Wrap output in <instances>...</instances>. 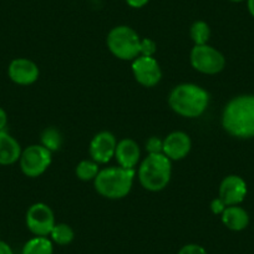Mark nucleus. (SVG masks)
<instances>
[{
  "instance_id": "obj_3",
  "label": "nucleus",
  "mask_w": 254,
  "mask_h": 254,
  "mask_svg": "<svg viewBox=\"0 0 254 254\" xmlns=\"http://www.w3.org/2000/svg\"><path fill=\"white\" fill-rule=\"evenodd\" d=\"M135 170H128L121 166L100 170L94 180L95 190L102 197L120 199L130 193L135 181Z\"/></svg>"
},
{
  "instance_id": "obj_24",
  "label": "nucleus",
  "mask_w": 254,
  "mask_h": 254,
  "mask_svg": "<svg viewBox=\"0 0 254 254\" xmlns=\"http://www.w3.org/2000/svg\"><path fill=\"white\" fill-rule=\"evenodd\" d=\"M156 51V44L151 39H143L141 40V55L153 56Z\"/></svg>"
},
{
  "instance_id": "obj_27",
  "label": "nucleus",
  "mask_w": 254,
  "mask_h": 254,
  "mask_svg": "<svg viewBox=\"0 0 254 254\" xmlns=\"http://www.w3.org/2000/svg\"><path fill=\"white\" fill-rule=\"evenodd\" d=\"M6 124H8V116H6V112L0 107V131H4Z\"/></svg>"
},
{
  "instance_id": "obj_4",
  "label": "nucleus",
  "mask_w": 254,
  "mask_h": 254,
  "mask_svg": "<svg viewBox=\"0 0 254 254\" xmlns=\"http://www.w3.org/2000/svg\"><path fill=\"white\" fill-rule=\"evenodd\" d=\"M172 175V161L163 153L148 155L138 167V181L145 190L158 192L167 187Z\"/></svg>"
},
{
  "instance_id": "obj_20",
  "label": "nucleus",
  "mask_w": 254,
  "mask_h": 254,
  "mask_svg": "<svg viewBox=\"0 0 254 254\" xmlns=\"http://www.w3.org/2000/svg\"><path fill=\"white\" fill-rule=\"evenodd\" d=\"M41 145L48 148L50 152L60 150L63 145V135L55 127H48L41 133Z\"/></svg>"
},
{
  "instance_id": "obj_19",
  "label": "nucleus",
  "mask_w": 254,
  "mask_h": 254,
  "mask_svg": "<svg viewBox=\"0 0 254 254\" xmlns=\"http://www.w3.org/2000/svg\"><path fill=\"white\" fill-rule=\"evenodd\" d=\"M190 35L194 45H206L211 38V28L206 21L197 20L190 25Z\"/></svg>"
},
{
  "instance_id": "obj_15",
  "label": "nucleus",
  "mask_w": 254,
  "mask_h": 254,
  "mask_svg": "<svg viewBox=\"0 0 254 254\" xmlns=\"http://www.w3.org/2000/svg\"><path fill=\"white\" fill-rule=\"evenodd\" d=\"M21 152L18 141L5 131H0V165H13L20 160Z\"/></svg>"
},
{
  "instance_id": "obj_7",
  "label": "nucleus",
  "mask_w": 254,
  "mask_h": 254,
  "mask_svg": "<svg viewBox=\"0 0 254 254\" xmlns=\"http://www.w3.org/2000/svg\"><path fill=\"white\" fill-rule=\"evenodd\" d=\"M53 160V152L44 147L43 145H31L21 152L20 168L28 177L35 178L43 175Z\"/></svg>"
},
{
  "instance_id": "obj_2",
  "label": "nucleus",
  "mask_w": 254,
  "mask_h": 254,
  "mask_svg": "<svg viewBox=\"0 0 254 254\" xmlns=\"http://www.w3.org/2000/svg\"><path fill=\"white\" fill-rule=\"evenodd\" d=\"M209 104V94L196 84H181L173 87L168 105L177 115L194 119L203 114Z\"/></svg>"
},
{
  "instance_id": "obj_16",
  "label": "nucleus",
  "mask_w": 254,
  "mask_h": 254,
  "mask_svg": "<svg viewBox=\"0 0 254 254\" xmlns=\"http://www.w3.org/2000/svg\"><path fill=\"white\" fill-rule=\"evenodd\" d=\"M222 222L228 229L234 232H241L246 229L249 224V214L244 208L238 206H228L223 211Z\"/></svg>"
},
{
  "instance_id": "obj_5",
  "label": "nucleus",
  "mask_w": 254,
  "mask_h": 254,
  "mask_svg": "<svg viewBox=\"0 0 254 254\" xmlns=\"http://www.w3.org/2000/svg\"><path fill=\"white\" fill-rule=\"evenodd\" d=\"M107 48L120 60H135L141 55V38L127 25L115 26L107 34Z\"/></svg>"
},
{
  "instance_id": "obj_18",
  "label": "nucleus",
  "mask_w": 254,
  "mask_h": 254,
  "mask_svg": "<svg viewBox=\"0 0 254 254\" xmlns=\"http://www.w3.org/2000/svg\"><path fill=\"white\" fill-rule=\"evenodd\" d=\"M50 238L53 243L59 244V246H67L74 241L75 232L69 224L56 223L51 231Z\"/></svg>"
},
{
  "instance_id": "obj_13",
  "label": "nucleus",
  "mask_w": 254,
  "mask_h": 254,
  "mask_svg": "<svg viewBox=\"0 0 254 254\" xmlns=\"http://www.w3.org/2000/svg\"><path fill=\"white\" fill-rule=\"evenodd\" d=\"M192 147L190 137L182 131L171 132L163 138V155L167 156L171 161H180L187 157Z\"/></svg>"
},
{
  "instance_id": "obj_28",
  "label": "nucleus",
  "mask_w": 254,
  "mask_h": 254,
  "mask_svg": "<svg viewBox=\"0 0 254 254\" xmlns=\"http://www.w3.org/2000/svg\"><path fill=\"white\" fill-rule=\"evenodd\" d=\"M0 254H14V252L8 243L0 241Z\"/></svg>"
},
{
  "instance_id": "obj_9",
  "label": "nucleus",
  "mask_w": 254,
  "mask_h": 254,
  "mask_svg": "<svg viewBox=\"0 0 254 254\" xmlns=\"http://www.w3.org/2000/svg\"><path fill=\"white\" fill-rule=\"evenodd\" d=\"M132 74L136 81L145 87L155 86L162 79L160 64L153 56H137L132 61Z\"/></svg>"
},
{
  "instance_id": "obj_23",
  "label": "nucleus",
  "mask_w": 254,
  "mask_h": 254,
  "mask_svg": "<svg viewBox=\"0 0 254 254\" xmlns=\"http://www.w3.org/2000/svg\"><path fill=\"white\" fill-rule=\"evenodd\" d=\"M177 254H208L206 249L202 246L196 243H190L183 246L182 248L178 251Z\"/></svg>"
},
{
  "instance_id": "obj_12",
  "label": "nucleus",
  "mask_w": 254,
  "mask_h": 254,
  "mask_svg": "<svg viewBox=\"0 0 254 254\" xmlns=\"http://www.w3.org/2000/svg\"><path fill=\"white\" fill-rule=\"evenodd\" d=\"M8 75L18 85H31L39 79V67L34 61L25 58L15 59L8 67Z\"/></svg>"
},
{
  "instance_id": "obj_30",
  "label": "nucleus",
  "mask_w": 254,
  "mask_h": 254,
  "mask_svg": "<svg viewBox=\"0 0 254 254\" xmlns=\"http://www.w3.org/2000/svg\"><path fill=\"white\" fill-rule=\"evenodd\" d=\"M229 1H233V3H241V1H244V0H229Z\"/></svg>"
},
{
  "instance_id": "obj_29",
  "label": "nucleus",
  "mask_w": 254,
  "mask_h": 254,
  "mask_svg": "<svg viewBox=\"0 0 254 254\" xmlns=\"http://www.w3.org/2000/svg\"><path fill=\"white\" fill-rule=\"evenodd\" d=\"M247 6H248L249 14L254 18V0H247Z\"/></svg>"
},
{
  "instance_id": "obj_10",
  "label": "nucleus",
  "mask_w": 254,
  "mask_h": 254,
  "mask_svg": "<svg viewBox=\"0 0 254 254\" xmlns=\"http://www.w3.org/2000/svg\"><path fill=\"white\" fill-rule=\"evenodd\" d=\"M248 192L246 181L237 175L227 176L219 185L218 197L228 206H238L244 201Z\"/></svg>"
},
{
  "instance_id": "obj_8",
  "label": "nucleus",
  "mask_w": 254,
  "mask_h": 254,
  "mask_svg": "<svg viewBox=\"0 0 254 254\" xmlns=\"http://www.w3.org/2000/svg\"><path fill=\"white\" fill-rule=\"evenodd\" d=\"M25 221L29 231L36 237L50 236L54 226L56 224L53 209L41 202L29 207Z\"/></svg>"
},
{
  "instance_id": "obj_25",
  "label": "nucleus",
  "mask_w": 254,
  "mask_h": 254,
  "mask_svg": "<svg viewBox=\"0 0 254 254\" xmlns=\"http://www.w3.org/2000/svg\"><path fill=\"white\" fill-rule=\"evenodd\" d=\"M226 207L227 206L223 203V201L219 197H217V198H214L211 202V211L213 214H222L224 209H226Z\"/></svg>"
},
{
  "instance_id": "obj_11",
  "label": "nucleus",
  "mask_w": 254,
  "mask_h": 254,
  "mask_svg": "<svg viewBox=\"0 0 254 254\" xmlns=\"http://www.w3.org/2000/svg\"><path fill=\"white\" fill-rule=\"evenodd\" d=\"M117 140L114 133L109 131H101L96 133L90 142L89 152L95 162L107 163L112 157H115Z\"/></svg>"
},
{
  "instance_id": "obj_21",
  "label": "nucleus",
  "mask_w": 254,
  "mask_h": 254,
  "mask_svg": "<svg viewBox=\"0 0 254 254\" xmlns=\"http://www.w3.org/2000/svg\"><path fill=\"white\" fill-rule=\"evenodd\" d=\"M100 172L99 163L94 160H82L77 163L75 168L77 178L81 181H94L96 178L97 173Z\"/></svg>"
},
{
  "instance_id": "obj_14",
  "label": "nucleus",
  "mask_w": 254,
  "mask_h": 254,
  "mask_svg": "<svg viewBox=\"0 0 254 254\" xmlns=\"http://www.w3.org/2000/svg\"><path fill=\"white\" fill-rule=\"evenodd\" d=\"M141 157L140 146L132 138H124L119 141L115 151V158L119 166L128 170H135Z\"/></svg>"
},
{
  "instance_id": "obj_17",
  "label": "nucleus",
  "mask_w": 254,
  "mask_h": 254,
  "mask_svg": "<svg viewBox=\"0 0 254 254\" xmlns=\"http://www.w3.org/2000/svg\"><path fill=\"white\" fill-rule=\"evenodd\" d=\"M54 244L48 237H34L23 247V254H53Z\"/></svg>"
},
{
  "instance_id": "obj_26",
  "label": "nucleus",
  "mask_w": 254,
  "mask_h": 254,
  "mask_svg": "<svg viewBox=\"0 0 254 254\" xmlns=\"http://www.w3.org/2000/svg\"><path fill=\"white\" fill-rule=\"evenodd\" d=\"M125 1H126L127 5L131 6V8L140 9L143 8L145 5H147L150 0H125Z\"/></svg>"
},
{
  "instance_id": "obj_6",
  "label": "nucleus",
  "mask_w": 254,
  "mask_h": 254,
  "mask_svg": "<svg viewBox=\"0 0 254 254\" xmlns=\"http://www.w3.org/2000/svg\"><path fill=\"white\" fill-rule=\"evenodd\" d=\"M190 60L194 70L206 75L218 74L226 66V58L223 54L208 44L194 45L190 51Z\"/></svg>"
},
{
  "instance_id": "obj_1",
  "label": "nucleus",
  "mask_w": 254,
  "mask_h": 254,
  "mask_svg": "<svg viewBox=\"0 0 254 254\" xmlns=\"http://www.w3.org/2000/svg\"><path fill=\"white\" fill-rule=\"evenodd\" d=\"M222 126L237 138L254 137V95H239L224 106Z\"/></svg>"
},
{
  "instance_id": "obj_22",
  "label": "nucleus",
  "mask_w": 254,
  "mask_h": 254,
  "mask_svg": "<svg viewBox=\"0 0 254 254\" xmlns=\"http://www.w3.org/2000/svg\"><path fill=\"white\" fill-rule=\"evenodd\" d=\"M146 151L148 155H155V153H163V140L160 137L152 136L146 142Z\"/></svg>"
}]
</instances>
